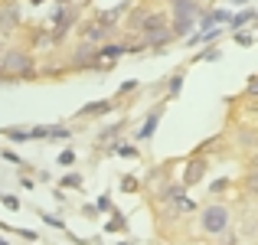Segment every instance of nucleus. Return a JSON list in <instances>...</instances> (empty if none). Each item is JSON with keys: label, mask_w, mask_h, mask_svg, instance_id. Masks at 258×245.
Masks as SVG:
<instances>
[{"label": "nucleus", "mask_w": 258, "mask_h": 245, "mask_svg": "<svg viewBox=\"0 0 258 245\" xmlns=\"http://www.w3.org/2000/svg\"><path fill=\"white\" fill-rule=\"evenodd\" d=\"M226 226H229V209H226V206L213 203V206H206V209H203V229H206L209 235L226 232Z\"/></svg>", "instance_id": "3"}, {"label": "nucleus", "mask_w": 258, "mask_h": 245, "mask_svg": "<svg viewBox=\"0 0 258 245\" xmlns=\"http://www.w3.org/2000/svg\"><path fill=\"white\" fill-rule=\"evenodd\" d=\"M141 26H144V33H147V43H151V46H164L167 39L173 36V30L167 26V17H164V13H147V17H144V23H141Z\"/></svg>", "instance_id": "2"}, {"label": "nucleus", "mask_w": 258, "mask_h": 245, "mask_svg": "<svg viewBox=\"0 0 258 245\" xmlns=\"http://www.w3.org/2000/svg\"><path fill=\"white\" fill-rule=\"evenodd\" d=\"M203 173H206V160H189L186 163V173H183V183H200L203 180Z\"/></svg>", "instance_id": "6"}, {"label": "nucleus", "mask_w": 258, "mask_h": 245, "mask_svg": "<svg viewBox=\"0 0 258 245\" xmlns=\"http://www.w3.org/2000/svg\"><path fill=\"white\" fill-rule=\"evenodd\" d=\"M114 154H121V157H138V151H134L131 144H118V147H114Z\"/></svg>", "instance_id": "13"}, {"label": "nucleus", "mask_w": 258, "mask_h": 245, "mask_svg": "<svg viewBox=\"0 0 258 245\" xmlns=\"http://www.w3.org/2000/svg\"><path fill=\"white\" fill-rule=\"evenodd\" d=\"M72 160H76V154H72V151H62V154H59V163H66V167H69Z\"/></svg>", "instance_id": "16"}, {"label": "nucleus", "mask_w": 258, "mask_h": 245, "mask_svg": "<svg viewBox=\"0 0 258 245\" xmlns=\"http://www.w3.org/2000/svg\"><path fill=\"white\" fill-rule=\"evenodd\" d=\"M248 190H252V193H258V170H255L252 176H248Z\"/></svg>", "instance_id": "20"}, {"label": "nucleus", "mask_w": 258, "mask_h": 245, "mask_svg": "<svg viewBox=\"0 0 258 245\" xmlns=\"http://www.w3.org/2000/svg\"><path fill=\"white\" fill-rule=\"evenodd\" d=\"M0 59H4V46H0Z\"/></svg>", "instance_id": "24"}, {"label": "nucleus", "mask_w": 258, "mask_h": 245, "mask_svg": "<svg viewBox=\"0 0 258 245\" xmlns=\"http://www.w3.org/2000/svg\"><path fill=\"white\" fill-rule=\"evenodd\" d=\"M173 7H176L173 33L176 36H186L189 26H193V17H196V0H173Z\"/></svg>", "instance_id": "4"}, {"label": "nucleus", "mask_w": 258, "mask_h": 245, "mask_svg": "<svg viewBox=\"0 0 258 245\" xmlns=\"http://www.w3.org/2000/svg\"><path fill=\"white\" fill-rule=\"evenodd\" d=\"M248 20H252V13L245 10V13H239V17H232V26H235V30H239V26H245Z\"/></svg>", "instance_id": "15"}, {"label": "nucleus", "mask_w": 258, "mask_h": 245, "mask_svg": "<svg viewBox=\"0 0 258 245\" xmlns=\"http://www.w3.org/2000/svg\"><path fill=\"white\" fill-rule=\"evenodd\" d=\"M0 72L10 79H20V76H33V63L23 49H7L4 59H0Z\"/></svg>", "instance_id": "1"}, {"label": "nucleus", "mask_w": 258, "mask_h": 245, "mask_svg": "<svg viewBox=\"0 0 258 245\" xmlns=\"http://www.w3.org/2000/svg\"><path fill=\"white\" fill-rule=\"evenodd\" d=\"M17 26V4L0 7V30H13Z\"/></svg>", "instance_id": "7"}, {"label": "nucleus", "mask_w": 258, "mask_h": 245, "mask_svg": "<svg viewBox=\"0 0 258 245\" xmlns=\"http://www.w3.org/2000/svg\"><path fill=\"white\" fill-rule=\"evenodd\" d=\"M222 20H229L222 10H213V13H206V20H203V26H216V23H222Z\"/></svg>", "instance_id": "11"}, {"label": "nucleus", "mask_w": 258, "mask_h": 245, "mask_svg": "<svg viewBox=\"0 0 258 245\" xmlns=\"http://www.w3.org/2000/svg\"><path fill=\"white\" fill-rule=\"evenodd\" d=\"M180 85H183V79H180V76H176V79L170 82V98H173V95H176V92H180Z\"/></svg>", "instance_id": "19"}, {"label": "nucleus", "mask_w": 258, "mask_h": 245, "mask_svg": "<svg viewBox=\"0 0 258 245\" xmlns=\"http://www.w3.org/2000/svg\"><path fill=\"white\" fill-rule=\"evenodd\" d=\"M30 4H43V0H30Z\"/></svg>", "instance_id": "23"}, {"label": "nucleus", "mask_w": 258, "mask_h": 245, "mask_svg": "<svg viewBox=\"0 0 258 245\" xmlns=\"http://www.w3.org/2000/svg\"><path fill=\"white\" fill-rule=\"evenodd\" d=\"M157 121H160V111H154L151 118H147V125L141 128V138H151V134H154V128H157Z\"/></svg>", "instance_id": "10"}, {"label": "nucleus", "mask_w": 258, "mask_h": 245, "mask_svg": "<svg viewBox=\"0 0 258 245\" xmlns=\"http://www.w3.org/2000/svg\"><path fill=\"white\" fill-rule=\"evenodd\" d=\"M62 183H66V187H82V180H79V176H76V173H69V176H66V180H62Z\"/></svg>", "instance_id": "17"}, {"label": "nucleus", "mask_w": 258, "mask_h": 245, "mask_svg": "<svg viewBox=\"0 0 258 245\" xmlns=\"http://www.w3.org/2000/svg\"><path fill=\"white\" fill-rule=\"evenodd\" d=\"M121 190H138V180H131V176H124V180H121Z\"/></svg>", "instance_id": "18"}, {"label": "nucleus", "mask_w": 258, "mask_h": 245, "mask_svg": "<svg viewBox=\"0 0 258 245\" xmlns=\"http://www.w3.org/2000/svg\"><path fill=\"white\" fill-rule=\"evenodd\" d=\"M248 95H258V79H252V82H248Z\"/></svg>", "instance_id": "21"}, {"label": "nucleus", "mask_w": 258, "mask_h": 245, "mask_svg": "<svg viewBox=\"0 0 258 245\" xmlns=\"http://www.w3.org/2000/svg\"><path fill=\"white\" fill-rule=\"evenodd\" d=\"M108 108H111V101H95V105H85L79 114H82V118H85V114H105Z\"/></svg>", "instance_id": "9"}, {"label": "nucleus", "mask_w": 258, "mask_h": 245, "mask_svg": "<svg viewBox=\"0 0 258 245\" xmlns=\"http://www.w3.org/2000/svg\"><path fill=\"white\" fill-rule=\"evenodd\" d=\"M121 128H124V121H121V125H111V128H108V131H101V138H98V141H111L114 134L121 131Z\"/></svg>", "instance_id": "14"}, {"label": "nucleus", "mask_w": 258, "mask_h": 245, "mask_svg": "<svg viewBox=\"0 0 258 245\" xmlns=\"http://www.w3.org/2000/svg\"><path fill=\"white\" fill-rule=\"evenodd\" d=\"M164 203H167V213H189V209H193V200H189V196H183L180 187L167 190Z\"/></svg>", "instance_id": "5"}, {"label": "nucleus", "mask_w": 258, "mask_h": 245, "mask_svg": "<svg viewBox=\"0 0 258 245\" xmlns=\"http://www.w3.org/2000/svg\"><path fill=\"white\" fill-rule=\"evenodd\" d=\"M105 30H108V26L101 23V20H98V23H88V26H85V43H92V46H95V39L105 36Z\"/></svg>", "instance_id": "8"}, {"label": "nucleus", "mask_w": 258, "mask_h": 245, "mask_svg": "<svg viewBox=\"0 0 258 245\" xmlns=\"http://www.w3.org/2000/svg\"><path fill=\"white\" fill-rule=\"evenodd\" d=\"M232 4H248V0H232Z\"/></svg>", "instance_id": "22"}, {"label": "nucleus", "mask_w": 258, "mask_h": 245, "mask_svg": "<svg viewBox=\"0 0 258 245\" xmlns=\"http://www.w3.org/2000/svg\"><path fill=\"white\" fill-rule=\"evenodd\" d=\"M72 20H76V17H72L69 10H59V13H56V26H59V30H66V26H69Z\"/></svg>", "instance_id": "12"}, {"label": "nucleus", "mask_w": 258, "mask_h": 245, "mask_svg": "<svg viewBox=\"0 0 258 245\" xmlns=\"http://www.w3.org/2000/svg\"><path fill=\"white\" fill-rule=\"evenodd\" d=\"M62 4H66V0H62Z\"/></svg>", "instance_id": "25"}]
</instances>
